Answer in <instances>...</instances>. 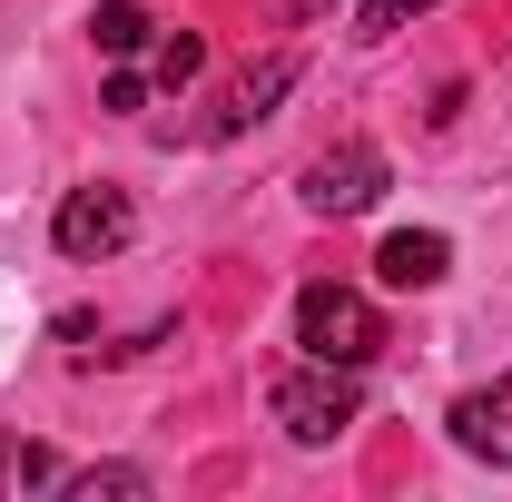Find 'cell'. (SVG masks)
Instances as JSON below:
<instances>
[{"mask_svg": "<svg viewBox=\"0 0 512 502\" xmlns=\"http://www.w3.org/2000/svg\"><path fill=\"white\" fill-rule=\"evenodd\" d=\"M276 424H286V443H335L355 434V414H365V384H355V365H296V375H276Z\"/></svg>", "mask_w": 512, "mask_h": 502, "instance_id": "obj_1", "label": "cell"}, {"mask_svg": "<svg viewBox=\"0 0 512 502\" xmlns=\"http://www.w3.org/2000/svg\"><path fill=\"white\" fill-rule=\"evenodd\" d=\"M296 345H306L316 365H375L384 355V315H375V296H355V286H306V296H296Z\"/></svg>", "mask_w": 512, "mask_h": 502, "instance_id": "obj_2", "label": "cell"}, {"mask_svg": "<svg viewBox=\"0 0 512 502\" xmlns=\"http://www.w3.org/2000/svg\"><path fill=\"white\" fill-rule=\"evenodd\" d=\"M384 148L375 138H335L325 158H306V178H296V197H306V217H365L384 197Z\"/></svg>", "mask_w": 512, "mask_h": 502, "instance_id": "obj_3", "label": "cell"}, {"mask_svg": "<svg viewBox=\"0 0 512 502\" xmlns=\"http://www.w3.org/2000/svg\"><path fill=\"white\" fill-rule=\"evenodd\" d=\"M128 237H138V207H128V188H69L60 217H50V247L69 256V266H89V256H119Z\"/></svg>", "mask_w": 512, "mask_h": 502, "instance_id": "obj_4", "label": "cell"}, {"mask_svg": "<svg viewBox=\"0 0 512 502\" xmlns=\"http://www.w3.org/2000/svg\"><path fill=\"white\" fill-rule=\"evenodd\" d=\"M453 424V443L473 453V463H493V473H512V375H493V384H473L463 404L444 414Z\"/></svg>", "mask_w": 512, "mask_h": 502, "instance_id": "obj_5", "label": "cell"}, {"mask_svg": "<svg viewBox=\"0 0 512 502\" xmlns=\"http://www.w3.org/2000/svg\"><path fill=\"white\" fill-rule=\"evenodd\" d=\"M286 89H296V60H286V50H276V60H256L247 79H227V99L207 109V138H247L256 119H276V99H286Z\"/></svg>", "mask_w": 512, "mask_h": 502, "instance_id": "obj_6", "label": "cell"}, {"mask_svg": "<svg viewBox=\"0 0 512 502\" xmlns=\"http://www.w3.org/2000/svg\"><path fill=\"white\" fill-rule=\"evenodd\" d=\"M375 276L404 286V296H424V286L453 276V237H444V227H394V237L375 247Z\"/></svg>", "mask_w": 512, "mask_h": 502, "instance_id": "obj_7", "label": "cell"}, {"mask_svg": "<svg viewBox=\"0 0 512 502\" xmlns=\"http://www.w3.org/2000/svg\"><path fill=\"white\" fill-rule=\"evenodd\" d=\"M148 30H158V20H148L138 0H99V10H89V40H99L109 60H138V50H148Z\"/></svg>", "mask_w": 512, "mask_h": 502, "instance_id": "obj_8", "label": "cell"}, {"mask_svg": "<svg viewBox=\"0 0 512 502\" xmlns=\"http://www.w3.org/2000/svg\"><path fill=\"white\" fill-rule=\"evenodd\" d=\"M60 453L50 443H0V493H60Z\"/></svg>", "mask_w": 512, "mask_h": 502, "instance_id": "obj_9", "label": "cell"}, {"mask_svg": "<svg viewBox=\"0 0 512 502\" xmlns=\"http://www.w3.org/2000/svg\"><path fill=\"white\" fill-rule=\"evenodd\" d=\"M60 493L69 502H99V493H148V473H138V463H79V473H60Z\"/></svg>", "mask_w": 512, "mask_h": 502, "instance_id": "obj_10", "label": "cell"}, {"mask_svg": "<svg viewBox=\"0 0 512 502\" xmlns=\"http://www.w3.org/2000/svg\"><path fill=\"white\" fill-rule=\"evenodd\" d=\"M424 10H444V0H355V40L375 50V40H394V30H414Z\"/></svg>", "mask_w": 512, "mask_h": 502, "instance_id": "obj_11", "label": "cell"}, {"mask_svg": "<svg viewBox=\"0 0 512 502\" xmlns=\"http://www.w3.org/2000/svg\"><path fill=\"white\" fill-rule=\"evenodd\" d=\"M197 69H207V40H197V30H168V40H158V69H148V79H158V89H188Z\"/></svg>", "mask_w": 512, "mask_h": 502, "instance_id": "obj_12", "label": "cell"}, {"mask_svg": "<svg viewBox=\"0 0 512 502\" xmlns=\"http://www.w3.org/2000/svg\"><path fill=\"white\" fill-rule=\"evenodd\" d=\"M148 89H158V79H138V69H119V79H109V109H119V119H128V109H148Z\"/></svg>", "mask_w": 512, "mask_h": 502, "instance_id": "obj_13", "label": "cell"}]
</instances>
